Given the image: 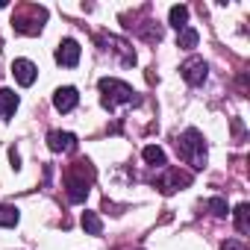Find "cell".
<instances>
[{"instance_id": "6da1fadb", "label": "cell", "mask_w": 250, "mask_h": 250, "mask_svg": "<svg viewBox=\"0 0 250 250\" xmlns=\"http://www.w3.org/2000/svg\"><path fill=\"white\" fill-rule=\"evenodd\" d=\"M94 180V168L88 159H77L71 165V171L65 174V188H68V200L71 203H83L88 197V186Z\"/></svg>"}, {"instance_id": "7a4b0ae2", "label": "cell", "mask_w": 250, "mask_h": 250, "mask_svg": "<svg viewBox=\"0 0 250 250\" xmlns=\"http://www.w3.org/2000/svg\"><path fill=\"white\" fill-rule=\"evenodd\" d=\"M177 153L186 165H191L194 171L206 168V139L200 136V130H186L180 139H177Z\"/></svg>"}, {"instance_id": "3957f363", "label": "cell", "mask_w": 250, "mask_h": 250, "mask_svg": "<svg viewBox=\"0 0 250 250\" xmlns=\"http://www.w3.org/2000/svg\"><path fill=\"white\" fill-rule=\"evenodd\" d=\"M97 88H100V103H103L109 112H112V109H118L121 103H139V97H136L133 85H127L124 80L103 77V80L97 83Z\"/></svg>"}, {"instance_id": "277c9868", "label": "cell", "mask_w": 250, "mask_h": 250, "mask_svg": "<svg viewBox=\"0 0 250 250\" xmlns=\"http://www.w3.org/2000/svg\"><path fill=\"white\" fill-rule=\"evenodd\" d=\"M180 74L188 85H203L206 77H209V65L200 59V56H188L183 65H180Z\"/></svg>"}, {"instance_id": "5b68a950", "label": "cell", "mask_w": 250, "mask_h": 250, "mask_svg": "<svg viewBox=\"0 0 250 250\" xmlns=\"http://www.w3.org/2000/svg\"><path fill=\"white\" fill-rule=\"evenodd\" d=\"M188 183H191V174H183L180 168H168L162 177H156V188H159L162 194H174V191L186 188Z\"/></svg>"}, {"instance_id": "8992f818", "label": "cell", "mask_w": 250, "mask_h": 250, "mask_svg": "<svg viewBox=\"0 0 250 250\" xmlns=\"http://www.w3.org/2000/svg\"><path fill=\"white\" fill-rule=\"evenodd\" d=\"M80 53H83V47H80L77 39H62V42L56 44V62H59L62 68H77Z\"/></svg>"}, {"instance_id": "52a82bcc", "label": "cell", "mask_w": 250, "mask_h": 250, "mask_svg": "<svg viewBox=\"0 0 250 250\" xmlns=\"http://www.w3.org/2000/svg\"><path fill=\"white\" fill-rule=\"evenodd\" d=\"M97 44H100L103 50L112 47V50L121 56L124 65H136V53H133V47H130L127 42H121V39H115V36H97Z\"/></svg>"}, {"instance_id": "ba28073f", "label": "cell", "mask_w": 250, "mask_h": 250, "mask_svg": "<svg viewBox=\"0 0 250 250\" xmlns=\"http://www.w3.org/2000/svg\"><path fill=\"white\" fill-rule=\"evenodd\" d=\"M12 74H15V83H18V85L30 88V85L36 83V77H39V68H36L30 59H15V62H12Z\"/></svg>"}, {"instance_id": "9c48e42d", "label": "cell", "mask_w": 250, "mask_h": 250, "mask_svg": "<svg viewBox=\"0 0 250 250\" xmlns=\"http://www.w3.org/2000/svg\"><path fill=\"white\" fill-rule=\"evenodd\" d=\"M47 147L53 153H71L77 147V136L74 133H62V130H50L47 133Z\"/></svg>"}, {"instance_id": "30bf717a", "label": "cell", "mask_w": 250, "mask_h": 250, "mask_svg": "<svg viewBox=\"0 0 250 250\" xmlns=\"http://www.w3.org/2000/svg\"><path fill=\"white\" fill-rule=\"evenodd\" d=\"M77 103H80V91L74 85H62L53 91V106L59 112H71V109H77Z\"/></svg>"}, {"instance_id": "8fae6325", "label": "cell", "mask_w": 250, "mask_h": 250, "mask_svg": "<svg viewBox=\"0 0 250 250\" xmlns=\"http://www.w3.org/2000/svg\"><path fill=\"white\" fill-rule=\"evenodd\" d=\"M47 15V12H44ZM44 15H39V18H30V15H15V21H12V27H15V33H24V36H39L42 33V21H44Z\"/></svg>"}, {"instance_id": "7c38bea8", "label": "cell", "mask_w": 250, "mask_h": 250, "mask_svg": "<svg viewBox=\"0 0 250 250\" xmlns=\"http://www.w3.org/2000/svg\"><path fill=\"white\" fill-rule=\"evenodd\" d=\"M15 109H18V94L12 88H0V118L9 121L15 115Z\"/></svg>"}, {"instance_id": "4fadbf2b", "label": "cell", "mask_w": 250, "mask_h": 250, "mask_svg": "<svg viewBox=\"0 0 250 250\" xmlns=\"http://www.w3.org/2000/svg\"><path fill=\"white\" fill-rule=\"evenodd\" d=\"M168 24L174 27V30H186L188 27V6H171V12H168Z\"/></svg>"}, {"instance_id": "5bb4252c", "label": "cell", "mask_w": 250, "mask_h": 250, "mask_svg": "<svg viewBox=\"0 0 250 250\" xmlns=\"http://www.w3.org/2000/svg\"><path fill=\"white\" fill-rule=\"evenodd\" d=\"M142 156H145L147 165H153V168H165V150H162L159 145H147V147L142 150Z\"/></svg>"}, {"instance_id": "9a60e30c", "label": "cell", "mask_w": 250, "mask_h": 250, "mask_svg": "<svg viewBox=\"0 0 250 250\" xmlns=\"http://www.w3.org/2000/svg\"><path fill=\"white\" fill-rule=\"evenodd\" d=\"M232 218H235V229L238 232H250V203H238Z\"/></svg>"}, {"instance_id": "2e32d148", "label": "cell", "mask_w": 250, "mask_h": 250, "mask_svg": "<svg viewBox=\"0 0 250 250\" xmlns=\"http://www.w3.org/2000/svg\"><path fill=\"white\" fill-rule=\"evenodd\" d=\"M197 42H200V33H197V30H191V27L180 30V36H177V47H183V50L197 47Z\"/></svg>"}, {"instance_id": "e0dca14e", "label": "cell", "mask_w": 250, "mask_h": 250, "mask_svg": "<svg viewBox=\"0 0 250 250\" xmlns=\"http://www.w3.org/2000/svg\"><path fill=\"white\" fill-rule=\"evenodd\" d=\"M83 229L88 232V235H100L103 232V221L97 218V212H83Z\"/></svg>"}, {"instance_id": "ac0fdd59", "label": "cell", "mask_w": 250, "mask_h": 250, "mask_svg": "<svg viewBox=\"0 0 250 250\" xmlns=\"http://www.w3.org/2000/svg\"><path fill=\"white\" fill-rule=\"evenodd\" d=\"M18 221H21V215H18V209H15V206L0 203V227H15Z\"/></svg>"}, {"instance_id": "d6986e66", "label": "cell", "mask_w": 250, "mask_h": 250, "mask_svg": "<svg viewBox=\"0 0 250 250\" xmlns=\"http://www.w3.org/2000/svg\"><path fill=\"white\" fill-rule=\"evenodd\" d=\"M206 206L212 209V215H215V218H227V212H229V209H227V200H224V197H212V200H209Z\"/></svg>"}, {"instance_id": "ffe728a7", "label": "cell", "mask_w": 250, "mask_h": 250, "mask_svg": "<svg viewBox=\"0 0 250 250\" xmlns=\"http://www.w3.org/2000/svg\"><path fill=\"white\" fill-rule=\"evenodd\" d=\"M221 250H247V247H244L241 241H235V238H229V241H224V244H221Z\"/></svg>"}, {"instance_id": "44dd1931", "label": "cell", "mask_w": 250, "mask_h": 250, "mask_svg": "<svg viewBox=\"0 0 250 250\" xmlns=\"http://www.w3.org/2000/svg\"><path fill=\"white\" fill-rule=\"evenodd\" d=\"M9 162H12V168H15V171L21 168V156H18V150H15V147L9 150Z\"/></svg>"}, {"instance_id": "7402d4cb", "label": "cell", "mask_w": 250, "mask_h": 250, "mask_svg": "<svg viewBox=\"0 0 250 250\" xmlns=\"http://www.w3.org/2000/svg\"><path fill=\"white\" fill-rule=\"evenodd\" d=\"M6 6H9V3H6V0H0V9H6Z\"/></svg>"}]
</instances>
